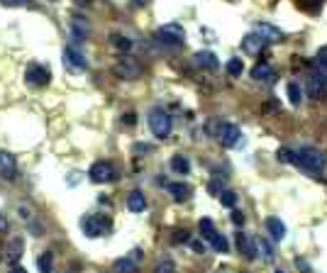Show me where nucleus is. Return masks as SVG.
Returning <instances> with one entry per match:
<instances>
[{
	"mask_svg": "<svg viewBox=\"0 0 327 273\" xmlns=\"http://www.w3.org/2000/svg\"><path fill=\"white\" fill-rule=\"evenodd\" d=\"M113 222L103 215H86L81 220V229L86 232V237H103V234L110 232Z\"/></svg>",
	"mask_w": 327,
	"mask_h": 273,
	"instance_id": "obj_4",
	"label": "nucleus"
},
{
	"mask_svg": "<svg viewBox=\"0 0 327 273\" xmlns=\"http://www.w3.org/2000/svg\"><path fill=\"white\" fill-rule=\"evenodd\" d=\"M37 268H39L42 273H51V268H54V254L51 251H44L37 259Z\"/></svg>",
	"mask_w": 327,
	"mask_h": 273,
	"instance_id": "obj_24",
	"label": "nucleus"
},
{
	"mask_svg": "<svg viewBox=\"0 0 327 273\" xmlns=\"http://www.w3.org/2000/svg\"><path fill=\"white\" fill-rule=\"evenodd\" d=\"M308 95H310L313 100H322V98H325V83H320L315 76H310V78H308Z\"/></svg>",
	"mask_w": 327,
	"mask_h": 273,
	"instance_id": "obj_22",
	"label": "nucleus"
},
{
	"mask_svg": "<svg viewBox=\"0 0 327 273\" xmlns=\"http://www.w3.org/2000/svg\"><path fill=\"white\" fill-rule=\"evenodd\" d=\"M64 64H66L69 69H73V71H86V69H88V59H86L76 47H66V49H64Z\"/></svg>",
	"mask_w": 327,
	"mask_h": 273,
	"instance_id": "obj_10",
	"label": "nucleus"
},
{
	"mask_svg": "<svg viewBox=\"0 0 327 273\" xmlns=\"http://www.w3.org/2000/svg\"><path fill=\"white\" fill-rule=\"evenodd\" d=\"M220 202H222L225 207H235V205H237V195L232 191H220Z\"/></svg>",
	"mask_w": 327,
	"mask_h": 273,
	"instance_id": "obj_31",
	"label": "nucleus"
},
{
	"mask_svg": "<svg viewBox=\"0 0 327 273\" xmlns=\"http://www.w3.org/2000/svg\"><path fill=\"white\" fill-rule=\"evenodd\" d=\"M154 273H176L174 261H169V259L159 261V263H156V268H154Z\"/></svg>",
	"mask_w": 327,
	"mask_h": 273,
	"instance_id": "obj_32",
	"label": "nucleus"
},
{
	"mask_svg": "<svg viewBox=\"0 0 327 273\" xmlns=\"http://www.w3.org/2000/svg\"><path fill=\"white\" fill-rule=\"evenodd\" d=\"M264 47H266V39H264V37H259L256 32L247 34L244 39H242V49H244L247 54H259Z\"/></svg>",
	"mask_w": 327,
	"mask_h": 273,
	"instance_id": "obj_17",
	"label": "nucleus"
},
{
	"mask_svg": "<svg viewBox=\"0 0 327 273\" xmlns=\"http://www.w3.org/2000/svg\"><path fill=\"white\" fill-rule=\"evenodd\" d=\"M266 229H269V234H271L276 242H281V239L286 237V224L281 222L278 217H269V220H266Z\"/></svg>",
	"mask_w": 327,
	"mask_h": 273,
	"instance_id": "obj_20",
	"label": "nucleus"
},
{
	"mask_svg": "<svg viewBox=\"0 0 327 273\" xmlns=\"http://www.w3.org/2000/svg\"><path fill=\"white\" fill-rule=\"evenodd\" d=\"M276 273H283V271H276Z\"/></svg>",
	"mask_w": 327,
	"mask_h": 273,
	"instance_id": "obj_44",
	"label": "nucleus"
},
{
	"mask_svg": "<svg viewBox=\"0 0 327 273\" xmlns=\"http://www.w3.org/2000/svg\"><path fill=\"white\" fill-rule=\"evenodd\" d=\"M198 227H200V234H203V237L208 239V242H210V239H213L215 234H217V229H215L213 220H208V217H205V220H200V224H198Z\"/></svg>",
	"mask_w": 327,
	"mask_h": 273,
	"instance_id": "obj_26",
	"label": "nucleus"
},
{
	"mask_svg": "<svg viewBox=\"0 0 327 273\" xmlns=\"http://www.w3.org/2000/svg\"><path fill=\"white\" fill-rule=\"evenodd\" d=\"M193 249H195V251H205V244H200V242H193Z\"/></svg>",
	"mask_w": 327,
	"mask_h": 273,
	"instance_id": "obj_41",
	"label": "nucleus"
},
{
	"mask_svg": "<svg viewBox=\"0 0 327 273\" xmlns=\"http://www.w3.org/2000/svg\"><path fill=\"white\" fill-rule=\"evenodd\" d=\"M127 207L132 210V213H144V207H147V198H144V193L139 191H132L127 195Z\"/></svg>",
	"mask_w": 327,
	"mask_h": 273,
	"instance_id": "obj_21",
	"label": "nucleus"
},
{
	"mask_svg": "<svg viewBox=\"0 0 327 273\" xmlns=\"http://www.w3.org/2000/svg\"><path fill=\"white\" fill-rule=\"evenodd\" d=\"M166 188H169V193L174 195V200H176V202L188 200V198H191V193H193V188H191L188 183H169Z\"/></svg>",
	"mask_w": 327,
	"mask_h": 273,
	"instance_id": "obj_18",
	"label": "nucleus"
},
{
	"mask_svg": "<svg viewBox=\"0 0 327 273\" xmlns=\"http://www.w3.org/2000/svg\"><path fill=\"white\" fill-rule=\"evenodd\" d=\"M171 169H174L176 173L186 176V173L191 171V161H188L186 156H181V154H178V156H174V159H171Z\"/></svg>",
	"mask_w": 327,
	"mask_h": 273,
	"instance_id": "obj_23",
	"label": "nucleus"
},
{
	"mask_svg": "<svg viewBox=\"0 0 327 273\" xmlns=\"http://www.w3.org/2000/svg\"><path fill=\"white\" fill-rule=\"evenodd\" d=\"M210 244H213L215 251H220V254H227V251H230V242L225 239V234H215L213 239H210Z\"/></svg>",
	"mask_w": 327,
	"mask_h": 273,
	"instance_id": "obj_25",
	"label": "nucleus"
},
{
	"mask_svg": "<svg viewBox=\"0 0 327 273\" xmlns=\"http://www.w3.org/2000/svg\"><path fill=\"white\" fill-rule=\"evenodd\" d=\"M237 249L244 254L247 259H256V244L252 242V239H249L244 232L237 234Z\"/></svg>",
	"mask_w": 327,
	"mask_h": 273,
	"instance_id": "obj_19",
	"label": "nucleus"
},
{
	"mask_svg": "<svg viewBox=\"0 0 327 273\" xmlns=\"http://www.w3.org/2000/svg\"><path fill=\"white\" fill-rule=\"evenodd\" d=\"M134 8H144V5H149V0H132Z\"/></svg>",
	"mask_w": 327,
	"mask_h": 273,
	"instance_id": "obj_40",
	"label": "nucleus"
},
{
	"mask_svg": "<svg viewBox=\"0 0 327 273\" xmlns=\"http://www.w3.org/2000/svg\"><path fill=\"white\" fill-rule=\"evenodd\" d=\"M288 98H291L293 105H300V100H303V91H300L298 83H288Z\"/></svg>",
	"mask_w": 327,
	"mask_h": 273,
	"instance_id": "obj_27",
	"label": "nucleus"
},
{
	"mask_svg": "<svg viewBox=\"0 0 327 273\" xmlns=\"http://www.w3.org/2000/svg\"><path fill=\"white\" fill-rule=\"evenodd\" d=\"M276 159L281 163H296V152H291V149H278Z\"/></svg>",
	"mask_w": 327,
	"mask_h": 273,
	"instance_id": "obj_30",
	"label": "nucleus"
},
{
	"mask_svg": "<svg viewBox=\"0 0 327 273\" xmlns=\"http://www.w3.org/2000/svg\"><path fill=\"white\" fill-rule=\"evenodd\" d=\"M25 81L30 83V86H34V88H44L51 81V71L47 66H42V64H30L25 69Z\"/></svg>",
	"mask_w": 327,
	"mask_h": 273,
	"instance_id": "obj_6",
	"label": "nucleus"
},
{
	"mask_svg": "<svg viewBox=\"0 0 327 273\" xmlns=\"http://www.w3.org/2000/svg\"><path fill=\"white\" fill-rule=\"evenodd\" d=\"M174 242L176 244H178V242H188V232H186V229H183V232L178 229V232H176V237H174Z\"/></svg>",
	"mask_w": 327,
	"mask_h": 273,
	"instance_id": "obj_38",
	"label": "nucleus"
},
{
	"mask_svg": "<svg viewBox=\"0 0 327 273\" xmlns=\"http://www.w3.org/2000/svg\"><path fill=\"white\" fill-rule=\"evenodd\" d=\"M76 3H78V5H88L91 0H76Z\"/></svg>",
	"mask_w": 327,
	"mask_h": 273,
	"instance_id": "obj_43",
	"label": "nucleus"
},
{
	"mask_svg": "<svg viewBox=\"0 0 327 273\" xmlns=\"http://www.w3.org/2000/svg\"><path fill=\"white\" fill-rule=\"evenodd\" d=\"M113 44H115V49H120V51H130V49H132V39L120 37V34H115V37H113Z\"/></svg>",
	"mask_w": 327,
	"mask_h": 273,
	"instance_id": "obj_29",
	"label": "nucleus"
},
{
	"mask_svg": "<svg viewBox=\"0 0 327 273\" xmlns=\"http://www.w3.org/2000/svg\"><path fill=\"white\" fill-rule=\"evenodd\" d=\"M315 61H320L322 66H327V47H322V49L317 51V59Z\"/></svg>",
	"mask_w": 327,
	"mask_h": 273,
	"instance_id": "obj_36",
	"label": "nucleus"
},
{
	"mask_svg": "<svg viewBox=\"0 0 327 273\" xmlns=\"http://www.w3.org/2000/svg\"><path fill=\"white\" fill-rule=\"evenodd\" d=\"M256 34L264 37L266 44L269 41H283V32L278 30V27H274V25H269V22H259L256 25Z\"/></svg>",
	"mask_w": 327,
	"mask_h": 273,
	"instance_id": "obj_14",
	"label": "nucleus"
},
{
	"mask_svg": "<svg viewBox=\"0 0 327 273\" xmlns=\"http://www.w3.org/2000/svg\"><path fill=\"white\" fill-rule=\"evenodd\" d=\"M10 273H27V271H25V268H22V266H15V268H12Z\"/></svg>",
	"mask_w": 327,
	"mask_h": 273,
	"instance_id": "obj_42",
	"label": "nucleus"
},
{
	"mask_svg": "<svg viewBox=\"0 0 327 273\" xmlns=\"http://www.w3.org/2000/svg\"><path fill=\"white\" fill-rule=\"evenodd\" d=\"M239 127L237 124H232V122H225V124H220V130H217V139H220V144L222 146H237V142H239Z\"/></svg>",
	"mask_w": 327,
	"mask_h": 273,
	"instance_id": "obj_11",
	"label": "nucleus"
},
{
	"mask_svg": "<svg viewBox=\"0 0 327 273\" xmlns=\"http://www.w3.org/2000/svg\"><path fill=\"white\" fill-rule=\"evenodd\" d=\"M0 178H5V181L17 178V159L5 149H0Z\"/></svg>",
	"mask_w": 327,
	"mask_h": 273,
	"instance_id": "obj_9",
	"label": "nucleus"
},
{
	"mask_svg": "<svg viewBox=\"0 0 327 273\" xmlns=\"http://www.w3.org/2000/svg\"><path fill=\"white\" fill-rule=\"evenodd\" d=\"M195 64L200 69H205V71H217L220 69V61H217V56H215L213 51H198L195 54Z\"/></svg>",
	"mask_w": 327,
	"mask_h": 273,
	"instance_id": "obj_15",
	"label": "nucleus"
},
{
	"mask_svg": "<svg viewBox=\"0 0 327 273\" xmlns=\"http://www.w3.org/2000/svg\"><path fill=\"white\" fill-rule=\"evenodd\" d=\"M252 78L254 81H264V83H274L276 81V71L269 66V64H256L254 69H252Z\"/></svg>",
	"mask_w": 327,
	"mask_h": 273,
	"instance_id": "obj_16",
	"label": "nucleus"
},
{
	"mask_svg": "<svg viewBox=\"0 0 327 273\" xmlns=\"http://www.w3.org/2000/svg\"><path fill=\"white\" fill-rule=\"evenodd\" d=\"M69 32H71V37L76 41H86L91 37V25L86 22V17L81 15H73L71 22H69Z\"/></svg>",
	"mask_w": 327,
	"mask_h": 273,
	"instance_id": "obj_12",
	"label": "nucleus"
},
{
	"mask_svg": "<svg viewBox=\"0 0 327 273\" xmlns=\"http://www.w3.org/2000/svg\"><path fill=\"white\" fill-rule=\"evenodd\" d=\"M242 71H244L242 59H230L227 61V73H230V76H242Z\"/></svg>",
	"mask_w": 327,
	"mask_h": 273,
	"instance_id": "obj_28",
	"label": "nucleus"
},
{
	"mask_svg": "<svg viewBox=\"0 0 327 273\" xmlns=\"http://www.w3.org/2000/svg\"><path fill=\"white\" fill-rule=\"evenodd\" d=\"M122 120L127 122V124H134V122H137V120H134V112H127V115H125Z\"/></svg>",
	"mask_w": 327,
	"mask_h": 273,
	"instance_id": "obj_39",
	"label": "nucleus"
},
{
	"mask_svg": "<svg viewBox=\"0 0 327 273\" xmlns=\"http://www.w3.org/2000/svg\"><path fill=\"white\" fill-rule=\"evenodd\" d=\"M8 229H10V222H8V217H5V215L0 213V234H5Z\"/></svg>",
	"mask_w": 327,
	"mask_h": 273,
	"instance_id": "obj_35",
	"label": "nucleus"
},
{
	"mask_svg": "<svg viewBox=\"0 0 327 273\" xmlns=\"http://www.w3.org/2000/svg\"><path fill=\"white\" fill-rule=\"evenodd\" d=\"M149 127H152L156 139H166L171 134V130H174V122L169 117V112H163L161 108H154L149 112Z\"/></svg>",
	"mask_w": 327,
	"mask_h": 273,
	"instance_id": "obj_2",
	"label": "nucleus"
},
{
	"mask_svg": "<svg viewBox=\"0 0 327 273\" xmlns=\"http://www.w3.org/2000/svg\"><path fill=\"white\" fill-rule=\"evenodd\" d=\"M93 183H110L117 178V171H115V166L110 161H95L91 166V171H88Z\"/></svg>",
	"mask_w": 327,
	"mask_h": 273,
	"instance_id": "obj_8",
	"label": "nucleus"
},
{
	"mask_svg": "<svg viewBox=\"0 0 327 273\" xmlns=\"http://www.w3.org/2000/svg\"><path fill=\"white\" fill-rule=\"evenodd\" d=\"M139 263H142V251L132 249L130 254H125L122 259H117L113 263V273H137L139 271Z\"/></svg>",
	"mask_w": 327,
	"mask_h": 273,
	"instance_id": "obj_7",
	"label": "nucleus"
},
{
	"mask_svg": "<svg viewBox=\"0 0 327 273\" xmlns=\"http://www.w3.org/2000/svg\"><path fill=\"white\" fill-rule=\"evenodd\" d=\"M296 166H300L308 173H320L325 169V156L313 146H305V149L296 152Z\"/></svg>",
	"mask_w": 327,
	"mask_h": 273,
	"instance_id": "obj_1",
	"label": "nucleus"
},
{
	"mask_svg": "<svg viewBox=\"0 0 327 273\" xmlns=\"http://www.w3.org/2000/svg\"><path fill=\"white\" fill-rule=\"evenodd\" d=\"M5 8H22V5H27V0H0Z\"/></svg>",
	"mask_w": 327,
	"mask_h": 273,
	"instance_id": "obj_33",
	"label": "nucleus"
},
{
	"mask_svg": "<svg viewBox=\"0 0 327 273\" xmlns=\"http://www.w3.org/2000/svg\"><path fill=\"white\" fill-rule=\"evenodd\" d=\"M113 73L117 76V78L134 81V78H139V73H142V64L134 59V56H122V59L113 66Z\"/></svg>",
	"mask_w": 327,
	"mask_h": 273,
	"instance_id": "obj_5",
	"label": "nucleus"
},
{
	"mask_svg": "<svg viewBox=\"0 0 327 273\" xmlns=\"http://www.w3.org/2000/svg\"><path fill=\"white\" fill-rule=\"evenodd\" d=\"M154 39L159 41V44H166V47H183L186 32H183V27H178V25H163V27L156 30Z\"/></svg>",
	"mask_w": 327,
	"mask_h": 273,
	"instance_id": "obj_3",
	"label": "nucleus"
},
{
	"mask_svg": "<svg viewBox=\"0 0 327 273\" xmlns=\"http://www.w3.org/2000/svg\"><path fill=\"white\" fill-rule=\"evenodd\" d=\"M232 222H235L237 227H242V224H244V215H242V213H232Z\"/></svg>",
	"mask_w": 327,
	"mask_h": 273,
	"instance_id": "obj_37",
	"label": "nucleus"
},
{
	"mask_svg": "<svg viewBox=\"0 0 327 273\" xmlns=\"http://www.w3.org/2000/svg\"><path fill=\"white\" fill-rule=\"evenodd\" d=\"M22 251H25V242H22L20 237H12L10 242H8V246H5V259H8V263H20L22 259Z\"/></svg>",
	"mask_w": 327,
	"mask_h": 273,
	"instance_id": "obj_13",
	"label": "nucleus"
},
{
	"mask_svg": "<svg viewBox=\"0 0 327 273\" xmlns=\"http://www.w3.org/2000/svg\"><path fill=\"white\" fill-rule=\"evenodd\" d=\"M256 249H261V251H264V259H274V254H271V246H269L266 242H259V244H256Z\"/></svg>",
	"mask_w": 327,
	"mask_h": 273,
	"instance_id": "obj_34",
	"label": "nucleus"
}]
</instances>
